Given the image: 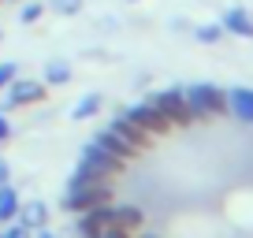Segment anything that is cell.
<instances>
[{
  "instance_id": "11",
  "label": "cell",
  "mask_w": 253,
  "mask_h": 238,
  "mask_svg": "<svg viewBox=\"0 0 253 238\" xmlns=\"http://www.w3.org/2000/svg\"><path fill=\"white\" fill-rule=\"evenodd\" d=\"M142 208L138 205H116V212H112V227H123V231H130V235H138L142 231Z\"/></svg>"
},
{
  "instance_id": "7",
  "label": "cell",
  "mask_w": 253,
  "mask_h": 238,
  "mask_svg": "<svg viewBox=\"0 0 253 238\" xmlns=\"http://www.w3.org/2000/svg\"><path fill=\"white\" fill-rule=\"evenodd\" d=\"M8 89H11V93L4 97V112H8V108H23V104H41V101H45V93H48L41 82H30V79H23V82L15 79Z\"/></svg>"
},
{
  "instance_id": "4",
  "label": "cell",
  "mask_w": 253,
  "mask_h": 238,
  "mask_svg": "<svg viewBox=\"0 0 253 238\" xmlns=\"http://www.w3.org/2000/svg\"><path fill=\"white\" fill-rule=\"evenodd\" d=\"M123 116L130 119V123H138V127H142L145 134H153V138H160V134H168V130H171V123L164 119V112H160L153 101H138V104H130Z\"/></svg>"
},
{
  "instance_id": "20",
  "label": "cell",
  "mask_w": 253,
  "mask_h": 238,
  "mask_svg": "<svg viewBox=\"0 0 253 238\" xmlns=\"http://www.w3.org/2000/svg\"><path fill=\"white\" fill-rule=\"evenodd\" d=\"M15 75H19L15 64H0V89H8L11 82H15Z\"/></svg>"
},
{
  "instance_id": "26",
  "label": "cell",
  "mask_w": 253,
  "mask_h": 238,
  "mask_svg": "<svg viewBox=\"0 0 253 238\" xmlns=\"http://www.w3.org/2000/svg\"><path fill=\"white\" fill-rule=\"evenodd\" d=\"M142 238H160V235H142Z\"/></svg>"
},
{
  "instance_id": "10",
  "label": "cell",
  "mask_w": 253,
  "mask_h": 238,
  "mask_svg": "<svg viewBox=\"0 0 253 238\" xmlns=\"http://www.w3.org/2000/svg\"><path fill=\"white\" fill-rule=\"evenodd\" d=\"M19 223H23L26 231H38L48 223V205L45 201H26V205H19Z\"/></svg>"
},
{
  "instance_id": "18",
  "label": "cell",
  "mask_w": 253,
  "mask_h": 238,
  "mask_svg": "<svg viewBox=\"0 0 253 238\" xmlns=\"http://www.w3.org/2000/svg\"><path fill=\"white\" fill-rule=\"evenodd\" d=\"M41 11H45V4H38V0H30V4H23V11H19V23H38Z\"/></svg>"
},
{
  "instance_id": "5",
  "label": "cell",
  "mask_w": 253,
  "mask_h": 238,
  "mask_svg": "<svg viewBox=\"0 0 253 238\" xmlns=\"http://www.w3.org/2000/svg\"><path fill=\"white\" fill-rule=\"evenodd\" d=\"M108 130H112V134H116L123 145H130L134 153H145V149L153 145V134H145V130L138 127V123H130L126 116H116V119L108 123Z\"/></svg>"
},
{
  "instance_id": "12",
  "label": "cell",
  "mask_w": 253,
  "mask_h": 238,
  "mask_svg": "<svg viewBox=\"0 0 253 238\" xmlns=\"http://www.w3.org/2000/svg\"><path fill=\"white\" fill-rule=\"evenodd\" d=\"M93 142H97V145H104V149H108L112 157H119V160H134V157H138V153L130 149V145H123V142H119V138L112 134L108 127H104L101 134H93Z\"/></svg>"
},
{
  "instance_id": "9",
  "label": "cell",
  "mask_w": 253,
  "mask_h": 238,
  "mask_svg": "<svg viewBox=\"0 0 253 238\" xmlns=\"http://www.w3.org/2000/svg\"><path fill=\"white\" fill-rule=\"evenodd\" d=\"M220 26H223V30H231V34H238V38H253V15L246 8H227Z\"/></svg>"
},
{
  "instance_id": "19",
  "label": "cell",
  "mask_w": 253,
  "mask_h": 238,
  "mask_svg": "<svg viewBox=\"0 0 253 238\" xmlns=\"http://www.w3.org/2000/svg\"><path fill=\"white\" fill-rule=\"evenodd\" d=\"M52 4V11H60V15H79L82 11V0H48Z\"/></svg>"
},
{
  "instance_id": "2",
  "label": "cell",
  "mask_w": 253,
  "mask_h": 238,
  "mask_svg": "<svg viewBox=\"0 0 253 238\" xmlns=\"http://www.w3.org/2000/svg\"><path fill=\"white\" fill-rule=\"evenodd\" d=\"M116 201V190H112V183H89V186H67V194H63V212H93V208L101 205H112Z\"/></svg>"
},
{
  "instance_id": "16",
  "label": "cell",
  "mask_w": 253,
  "mask_h": 238,
  "mask_svg": "<svg viewBox=\"0 0 253 238\" xmlns=\"http://www.w3.org/2000/svg\"><path fill=\"white\" fill-rule=\"evenodd\" d=\"M45 82H48V86L71 82V64H67V60H48V64H45Z\"/></svg>"
},
{
  "instance_id": "24",
  "label": "cell",
  "mask_w": 253,
  "mask_h": 238,
  "mask_svg": "<svg viewBox=\"0 0 253 238\" xmlns=\"http://www.w3.org/2000/svg\"><path fill=\"white\" fill-rule=\"evenodd\" d=\"M8 179H11V167H8V160L0 157V183H8Z\"/></svg>"
},
{
  "instance_id": "6",
  "label": "cell",
  "mask_w": 253,
  "mask_h": 238,
  "mask_svg": "<svg viewBox=\"0 0 253 238\" xmlns=\"http://www.w3.org/2000/svg\"><path fill=\"white\" fill-rule=\"evenodd\" d=\"M82 160H86L89 167H97L101 175H108V179H116V175H123V167H126V160H119V157H112L104 145H97V142H89V145H82Z\"/></svg>"
},
{
  "instance_id": "15",
  "label": "cell",
  "mask_w": 253,
  "mask_h": 238,
  "mask_svg": "<svg viewBox=\"0 0 253 238\" xmlns=\"http://www.w3.org/2000/svg\"><path fill=\"white\" fill-rule=\"evenodd\" d=\"M89 183H112L108 175H101L97 167H89L86 160H79V167L71 171V186H89Z\"/></svg>"
},
{
  "instance_id": "23",
  "label": "cell",
  "mask_w": 253,
  "mask_h": 238,
  "mask_svg": "<svg viewBox=\"0 0 253 238\" xmlns=\"http://www.w3.org/2000/svg\"><path fill=\"white\" fill-rule=\"evenodd\" d=\"M104 238H134V235L123 231V227H108V231H104Z\"/></svg>"
},
{
  "instance_id": "27",
  "label": "cell",
  "mask_w": 253,
  "mask_h": 238,
  "mask_svg": "<svg viewBox=\"0 0 253 238\" xmlns=\"http://www.w3.org/2000/svg\"><path fill=\"white\" fill-rule=\"evenodd\" d=\"M0 238H4V235H0Z\"/></svg>"
},
{
  "instance_id": "22",
  "label": "cell",
  "mask_w": 253,
  "mask_h": 238,
  "mask_svg": "<svg viewBox=\"0 0 253 238\" xmlns=\"http://www.w3.org/2000/svg\"><path fill=\"white\" fill-rule=\"evenodd\" d=\"M8 138H11V123L4 119V112H0V142H8Z\"/></svg>"
},
{
  "instance_id": "21",
  "label": "cell",
  "mask_w": 253,
  "mask_h": 238,
  "mask_svg": "<svg viewBox=\"0 0 253 238\" xmlns=\"http://www.w3.org/2000/svg\"><path fill=\"white\" fill-rule=\"evenodd\" d=\"M4 238H30V231L23 227V223H15V227H8V231H0Z\"/></svg>"
},
{
  "instance_id": "25",
  "label": "cell",
  "mask_w": 253,
  "mask_h": 238,
  "mask_svg": "<svg viewBox=\"0 0 253 238\" xmlns=\"http://www.w3.org/2000/svg\"><path fill=\"white\" fill-rule=\"evenodd\" d=\"M38 238H60V235H52L48 227H38Z\"/></svg>"
},
{
  "instance_id": "3",
  "label": "cell",
  "mask_w": 253,
  "mask_h": 238,
  "mask_svg": "<svg viewBox=\"0 0 253 238\" xmlns=\"http://www.w3.org/2000/svg\"><path fill=\"white\" fill-rule=\"evenodd\" d=\"M149 101L164 112V119L171 123V127H190V123H194V116H190V104H186V97H182V89H157Z\"/></svg>"
},
{
  "instance_id": "17",
  "label": "cell",
  "mask_w": 253,
  "mask_h": 238,
  "mask_svg": "<svg viewBox=\"0 0 253 238\" xmlns=\"http://www.w3.org/2000/svg\"><path fill=\"white\" fill-rule=\"evenodd\" d=\"M194 34H198V41H205V45H216V41L223 38V26L220 23H209V26H198Z\"/></svg>"
},
{
  "instance_id": "13",
  "label": "cell",
  "mask_w": 253,
  "mask_h": 238,
  "mask_svg": "<svg viewBox=\"0 0 253 238\" xmlns=\"http://www.w3.org/2000/svg\"><path fill=\"white\" fill-rule=\"evenodd\" d=\"M19 205H23V201H19V194L11 190L8 183H0V223H11L19 216Z\"/></svg>"
},
{
  "instance_id": "1",
  "label": "cell",
  "mask_w": 253,
  "mask_h": 238,
  "mask_svg": "<svg viewBox=\"0 0 253 238\" xmlns=\"http://www.w3.org/2000/svg\"><path fill=\"white\" fill-rule=\"evenodd\" d=\"M182 97H186V104H190L194 123H198V119H216V116H223V112H227V89L212 86V82L186 86V89H182Z\"/></svg>"
},
{
  "instance_id": "8",
  "label": "cell",
  "mask_w": 253,
  "mask_h": 238,
  "mask_svg": "<svg viewBox=\"0 0 253 238\" xmlns=\"http://www.w3.org/2000/svg\"><path fill=\"white\" fill-rule=\"evenodd\" d=\"M227 112L242 123H253V89L250 86H235L227 89Z\"/></svg>"
},
{
  "instance_id": "14",
  "label": "cell",
  "mask_w": 253,
  "mask_h": 238,
  "mask_svg": "<svg viewBox=\"0 0 253 238\" xmlns=\"http://www.w3.org/2000/svg\"><path fill=\"white\" fill-rule=\"evenodd\" d=\"M101 108H104V97H101V93H86V97L71 108V119H79V123H82V119H93Z\"/></svg>"
}]
</instances>
